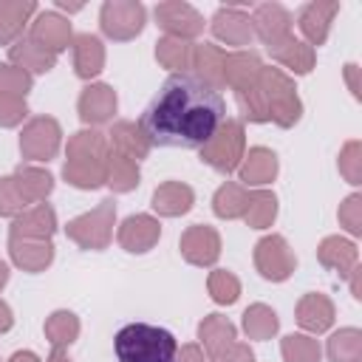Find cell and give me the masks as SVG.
Listing matches in <instances>:
<instances>
[{
  "instance_id": "cell-1",
  "label": "cell",
  "mask_w": 362,
  "mask_h": 362,
  "mask_svg": "<svg viewBox=\"0 0 362 362\" xmlns=\"http://www.w3.org/2000/svg\"><path fill=\"white\" fill-rule=\"evenodd\" d=\"M226 124V102L215 85L189 74H173L147 105L141 133L158 147H206Z\"/></svg>"
},
{
  "instance_id": "cell-2",
  "label": "cell",
  "mask_w": 362,
  "mask_h": 362,
  "mask_svg": "<svg viewBox=\"0 0 362 362\" xmlns=\"http://www.w3.org/2000/svg\"><path fill=\"white\" fill-rule=\"evenodd\" d=\"M113 351L119 362H175L178 342L167 328L130 322L113 337Z\"/></svg>"
},
{
  "instance_id": "cell-3",
  "label": "cell",
  "mask_w": 362,
  "mask_h": 362,
  "mask_svg": "<svg viewBox=\"0 0 362 362\" xmlns=\"http://www.w3.org/2000/svg\"><path fill=\"white\" fill-rule=\"evenodd\" d=\"M144 25V6L141 3H105L102 6V28L116 40H127L139 34Z\"/></svg>"
},
{
  "instance_id": "cell-4",
  "label": "cell",
  "mask_w": 362,
  "mask_h": 362,
  "mask_svg": "<svg viewBox=\"0 0 362 362\" xmlns=\"http://www.w3.org/2000/svg\"><path fill=\"white\" fill-rule=\"evenodd\" d=\"M255 23H257V31L260 37L269 42V45H280L283 40H288V11L277 3H266L255 11Z\"/></svg>"
},
{
  "instance_id": "cell-5",
  "label": "cell",
  "mask_w": 362,
  "mask_h": 362,
  "mask_svg": "<svg viewBox=\"0 0 362 362\" xmlns=\"http://www.w3.org/2000/svg\"><path fill=\"white\" fill-rule=\"evenodd\" d=\"M156 17H158V23L164 28L178 31V34H195V31H201V17L187 3H161L156 8Z\"/></svg>"
},
{
  "instance_id": "cell-6",
  "label": "cell",
  "mask_w": 362,
  "mask_h": 362,
  "mask_svg": "<svg viewBox=\"0 0 362 362\" xmlns=\"http://www.w3.org/2000/svg\"><path fill=\"white\" fill-rule=\"evenodd\" d=\"M337 3H311V6H305L303 8V14H300V28H303V34L314 42V45H320L322 40H325V34H328V23H331V17L337 14Z\"/></svg>"
},
{
  "instance_id": "cell-7",
  "label": "cell",
  "mask_w": 362,
  "mask_h": 362,
  "mask_svg": "<svg viewBox=\"0 0 362 362\" xmlns=\"http://www.w3.org/2000/svg\"><path fill=\"white\" fill-rule=\"evenodd\" d=\"M212 23H215V25H212L215 34H218L221 40H226V42L243 45V42L252 37V23H249V17H246L243 11H238V8H221Z\"/></svg>"
},
{
  "instance_id": "cell-8",
  "label": "cell",
  "mask_w": 362,
  "mask_h": 362,
  "mask_svg": "<svg viewBox=\"0 0 362 362\" xmlns=\"http://www.w3.org/2000/svg\"><path fill=\"white\" fill-rule=\"evenodd\" d=\"M68 34H71L68 23H65L59 14H54V11L40 14L37 23H34V40H37V42H45V48H48L51 54L59 51V48H65Z\"/></svg>"
},
{
  "instance_id": "cell-9",
  "label": "cell",
  "mask_w": 362,
  "mask_h": 362,
  "mask_svg": "<svg viewBox=\"0 0 362 362\" xmlns=\"http://www.w3.org/2000/svg\"><path fill=\"white\" fill-rule=\"evenodd\" d=\"M79 107H82V119L85 122H102L116 110V93L107 85L88 88L82 102H79Z\"/></svg>"
},
{
  "instance_id": "cell-10",
  "label": "cell",
  "mask_w": 362,
  "mask_h": 362,
  "mask_svg": "<svg viewBox=\"0 0 362 362\" xmlns=\"http://www.w3.org/2000/svg\"><path fill=\"white\" fill-rule=\"evenodd\" d=\"M158 238V223L144 218V215H136V218H127L124 229H122V243L130 249V252H147V246Z\"/></svg>"
},
{
  "instance_id": "cell-11",
  "label": "cell",
  "mask_w": 362,
  "mask_h": 362,
  "mask_svg": "<svg viewBox=\"0 0 362 362\" xmlns=\"http://www.w3.org/2000/svg\"><path fill=\"white\" fill-rule=\"evenodd\" d=\"M102 68V45L96 37L82 34L76 37V74L79 76H93Z\"/></svg>"
},
{
  "instance_id": "cell-12",
  "label": "cell",
  "mask_w": 362,
  "mask_h": 362,
  "mask_svg": "<svg viewBox=\"0 0 362 362\" xmlns=\"http://www.w3.org/2000/svg\"><path fill=\"white\" fill-rule=\"evenodd\" d=\"M156 209L167 212V215H175V212H187L189 209V201H192V192L189 187H181V184H167L161 189H156Z\"/></svg>"
},
{
  "instance_id": "cell-13",
  "label": "cell",
  "mask_w": 362,
  "mask_h": 362,
  "mask_svg": "<svg viewBox=\"0 0 362 362\" xmlns=\"http://www.w3.org/2000/svg\"><path fill=\"white\" fill-rule=\"evenodd\" d=\"M272 51H274L277 59H283L286 65H291V68L300 71V74H305V71L311 68V59H314L311 48L303 45V42H297V40H291V37L283 40L280 45H272Z\"/></svg>"
},
{
  "instance_id": "cell-14",
  "label": "cell",
  "mask_w": 362,
  "mask_h": 362,
  "mask_svg": "<svg viewBox=\"0 0 362 362\" xmlns=\"http://www.w3.org/2000/svg\"><path fill=\"white\" fill-rule=\"evenodd\" d=\"M274 167H277L274 164V156L269 150L257 147V150L249 153V161L243 167V178L252 181V184H263V181H269L274 175Z\"/></svg>"
},
{
  "instance_id": "cell-15",
  "label": "cell",
  "mask_w": 362,
  "mask_h": 362,
  "mask_svg": "<svg viewBox=\"0 0 362 362\" xmlns=\"http://www.w3.org/2000/svg\"><path fill=\"white\" fill-rule=\"evenodd\" d=\"M300 322L305 328H311V331L328 328V322H331V305H328V300H322V297L303 300V305H300Z\"/></svg>"
},
{
  "instance_id": "cell-16",
  "label": "cell",
  "mask_w": 362,
  "mask_h": 362,
  "mask_svg": "<svg viewBox=\"0 0 362 362\" xmlns=\"http://www.w3.org/2000/svg\"><path fill=\"white\" fill-rule=\"evenodd\" d=\"M20 45H23V48H14V51H11L14 59L28 62L34 71H51V65H54V54H51L45 45H40L37 40H25V42H20Z\"/></svg>"
},
{
  "instance_id": "cell-17",
  "label": "cell",
  "mask_w": 362,
  "mask_h": 362,
  "mask_svg": "<svg viewBox=\"0 0 362 362\" xmlns=\"http://www.w3.org/2000/svg\"><path fill=\"white\" fill-rule=\"evenodd\" d=\"M260 252H266V255H272V260L269 263H260V269H263V274L266 277H272V280H283L286 274L280 272V257L283 260H291L288 257V252H286V243L280 240V238H266V240H260V246H257Z\"/></svg>"
},
{
  "instance_id": "cell-18",
  "label": "cell",
  "mask_w": 362,
  "mask_h": 362,
  "mask_svg": "<svg viewBox=\"0 0 362 362\" xmlns=\"http://www.w3.org/2000/svg\"><path fill=\"white\" fill-rule=\"evenodd\" d=\"M283 354H286L288 362H317V356H320L317 345L305 337H286Z\"/></svg>"
},
{
  "instance_id": "cell-19",
  "label": "cell",
  "mask_w": 362,
  "mask_h": 362,
  "mask_svg": "<svg viewBox=\"0 0 362 362\" xmlns=\"http://www.w3.org/2000/svg\"><path fill=\"white\" fill-rule=\"evenodd\" d=\"M212 291H215V300L218 303H232L238 297V283L229 274H215L212 277Z\"/></svg>"
},
{
  "instance_id": "cell-20",
  "label": "cell",
  "mask_w": 362,
  "mask_h": 362,
  "mask_svg": "<svg viewBox=\"0 0 362 362\" xmlns=\"http://www.w3.org/2000/svg\"><path fill=\"white\" fill-rule=\"evenodd\" d=\"M156 54H158L161 62H167V65H178V54L187 57V45H184L181 40H161Z\"/></svg>"
},
{
  "instance_id": "cell-21",
  "label": "cell",
  "mask_w": 362,
  "mask_h": 362,
  "mask_svg": "<svg viewBox=\"0 0 362 362\" xmlns=\"http://www.w3.org/2000/svg\"><path fill=\"white\" fill-rule=\"evenodd\" d=\"M11 325V317H8V308L0 303V331H6Z\"/></svg>"
},
{
  "instance_id": "cell-22",
  "label": "cell",
  "mask_w": 362,
  "mask_h": 362,
  "mask_svg": "<svg viewBox=\"0 0 362 362\" xmlns=\"http://www.w3.org/2000/svg\"><path fill=\"white\" fill-rule=\"evenodd\" d=\"M11 362H37V356L25 351V354H14V359H11Z\"/></svg>"
}]
</instances>
